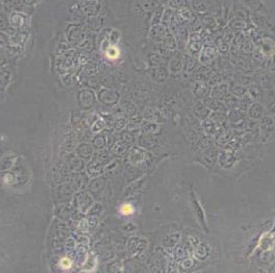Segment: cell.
Wrapping results in <instances>:
<instances>
[{
	"label": "cell",
	"mask_w": 275,
	"mask_h": 273,
	"mask_svg": "<svg viewBox=\"0 0 275 273\" xmlns=\"http://www.w3.org/2000/svg\"><path fill=\"white\" fill-rule=\"evenodd\" d=\"M121 211L124 215H129V214L132 213V207H131V205H129V204H124V205H122Z\"/></svg>",
	"instance_id": "cell-1"
}]
</instances>
